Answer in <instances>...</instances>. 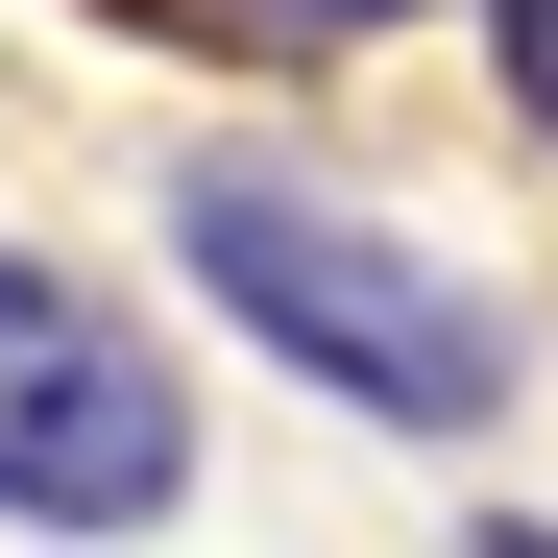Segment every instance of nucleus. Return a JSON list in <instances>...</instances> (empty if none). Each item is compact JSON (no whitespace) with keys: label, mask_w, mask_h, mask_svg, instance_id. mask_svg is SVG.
Here are the masks:
<instances>
[{"label":"nucleus","mask_w":558,"mask_h":558,"mask_svg":"<svg viewBox=\"0 0 558 558\" xmlns=\"http://www.w3.org/2000/svg\"><path fill=\"white\" fill-rule=\"evenodd\" d=\"M170 267H195V316H243L292 389H340L364 437H486L510 413V316L461 292L437 243H389L364 195H316V170L267 146H195L170 170Z\"/></svg>","instance_id":"nucleus-1"},{"label":"nucleus","mask_w":558,"mask_h":558,"mask_svg":"<svg viewBox=\"0 0 558 558\" xmlns=\"http://www.w3.org/2000/svg\"><path fill=\"white\" fill-rule=\"evenodd\" d=\"M0 510L25 534H170L195 510V389H170V340L98 292V267L0 243Z\"/></svg>","instance_id":"nucleus-2"},{"label":"nucleus","mask_w":558,"mask_h":558,"mask_svg":"<svg viewBox=\"0 0 558 558\" xmlns=\"http://www.w3.org/2000/svg\"><path fill=\"white\" fill-rule=\"evenodd\" d=\"M146 49H364V25H413V0H122Z\"/></svg>","instance_id":"nucleus-3"},{"label":"nucleus","mask_w":558,"mask_h":558,"mask_svg":"<svg viewBox=\"0 0 558 558\" xmlns=\"http://www.w3.org/2000/svg\"><path fill=\"white\" fill-rule=\"evenodd\" d=\"M486 49H510V122L558 146V0H486Z\"/></svg>","instance_id":"nucleus-4"},{"label":"nucleus","mask_w":558,"mask_h":558,"mask_svg":"<svg viewBox=\"0 0 558 558\" xmlns=\"http://www.w3.org/2000/svg\"><path fill=\"white\" fill-rule=\"evenodd\" d=\"M486 558H558V534H534V510H486Z\"/></svg>","instance_id":"nucleus-5"}]
</instances>
